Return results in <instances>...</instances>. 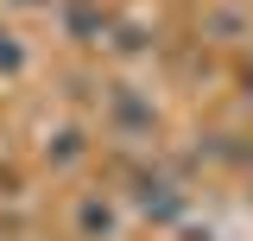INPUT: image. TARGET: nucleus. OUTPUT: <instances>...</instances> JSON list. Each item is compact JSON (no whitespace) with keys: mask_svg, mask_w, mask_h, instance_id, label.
<instances>
[{"mask_svg":"<svg viewBox=\"0 0 253 241\" xmlns=\"http://www.w3.org/2000/svg\"><path fill=\"white\" fill-rule=\"evenodd\" d=\"M133 210L146 216V222L165 229V222H177V216L190 210V197H184L171 178H133Z\"/></svg>","mask_w":253,"mask_h":241,"instance_id":"1","label":"nucleus"},{"mask_svg":"<svg viewBox=\"0 0 253 241\" xmlns=\"http://www.w3.org/2000/svg\"><path fill=\"white\" fill-rule=\"evenodd\" d=\"M70 222H76L83 241H114L121 235V210H114V197H101V190H83L76 210H70Z\"/></svg>","mask_w":253,"mask_h":241,"instance_id":"2","label":"nucleus"},{"mask_svg":"<svg viewBox=\"0 0 253 241\" xmlns=\"http://www.w3.org/2000/svg\"><path fill=\"white\" fill-rule=\"evenodd\" d=\"M108 115H114L121 133H146V127H152V102H146V95H133V89H114Z\"/></svg>","mask_w":253,"mask_h":241,"instance_id":"3","label":"nucleus"},{"mask_svg":"<svg viewBox=\"0 0 253 241\" xmlns=\"http://www.w3.org/2000/svg\"><path fill=\"white\" fill-rule=\"evenodd\" d=\"M70 32H76L83 45H101V32H108V13H95L89 0H76V6H70Z\"/></svg>","mask_w":253,"mask_h":241,"instance_id":"4","label":"nucleus"},{"mask_svg":"<svg viewBox=\"0 0 253 241\" xmlns=\"http://www.w3.org/2000/svg\"><path fill=\"white\" fill-rule=\"evenodd\" d=\"M26 63H32V58H26V45L0 26V76H26Z\"/></svg>","mask_w":253,"mask_h":241,"instance_id":"5","label":"nucleus"},{"mask_svg":"<svg viewBox=\"0 0 253 241\" xmlns=\"http://www.w3.org/2000/svg\"><path fill=\"white\" fill-rule=\"evenodd\" d=\"M76 152H83V133H70V127H63V133H57V146H51V159L63 165V159H76Z\"/></svg>","mask_w":253,"mask_h":241,"instance_id":"6","label":"nucleus"},{"mask_svg":"<svg viewBox=\"0 0 253 241\" xmlns=\"http://www.w3.org/2000/svg\"><path fill=\"white\" fill-rule=\"evenodd\" d=\"M19 6H51V0H19Z\"/></svg>","mask_w":253,"mask_h":241,"instance_id":"7","label":"nucleus"}]
</instances>
